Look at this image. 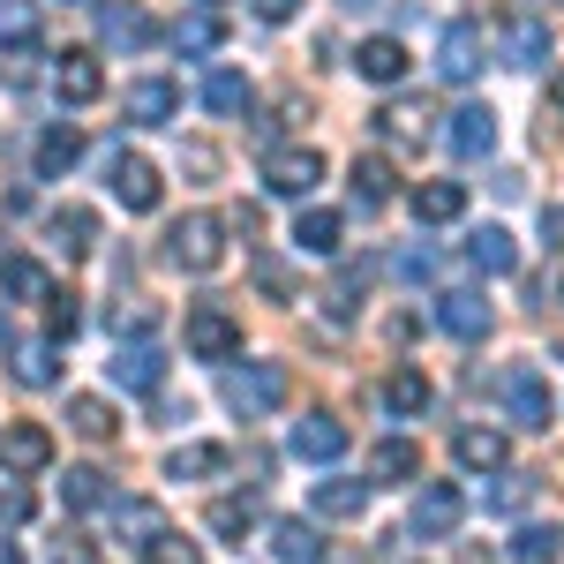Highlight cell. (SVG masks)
<instances>
[{"instance_id":"1","label":"cell","mask_w":564,"mask_h":564,"mask_svg":"<svg viewBox=\"0 0 564 564\" xmlns=\"http://www.w3.org/2000/svg\"><path fill=\"white\" fill-rule=\"evenodd\" d=\"M279 399H286V361H241V369L226 377V406H234L241 422H263Z\"/></svg>"},{"instance_id":"2","label":"cell","mask_w":564,"mask_h":564,"mask_svg":"<svg viewBox=\"0 0 564 564\" xmlns=\"http://www.w3.org/2000/svg\"><path fill=\"white\" fill-rule=\"evenodd\" d=\"M181 339H188L196 361H234V354H241V316L218 308V302H196V308H188V324H181Z\"/></svg>"},{"instance_id":"3","label":"cell","mask_w":564,"mask_h":564,"mask_svg":"<svg viewBox=\"0 0 564 564\" xmlns=\"http://www.w3.org/2000/svg\"><path fill=\"white\" fill-rule=\"evenodd\" d=\"M166 257H174L181 271H218V263H226V226H218L212 212H188L174 234H166Z\"/></svg>"},{"instance_id":"4","label":"cell","mask_w":564,"mask_h":564,"mask_svg":"<svg viewBox=\"0 0 564 564\" xmlns=\"http://www.w3.org/2000/svg\"><path fill=\"white\" fill-rule=\"evenodd\" d=\"M106 188L121 196V212H159V196H166V188H159V166L135 159V151H113V159H106Z\"/></svg>"},{"instance_id":"5","label":"cell","mask_w":564,"mask_h":564,"mask_svg":"<svg viewBox=\"0 0 564 564\" xmlns=\"http://www.w3.org/2000/svg\"><path fill=\"white\" fill-rule=\"evenodd\" d=\"M316 181H324V151H308V143L271 151V159H263V188H271V196H294V204H302Z\"/></svg>"},{"instance_id":"6","label":"cell","mask_w":564,"mask_h":564,"mask_svg":"<svg viewBox=\"0 0 564 564\" xmlns=\"http://www.w3.org/2000/svg\"><path fill=\"white\" fill-rule=\"evenodd\" d=\"M497 391H505V414H512L520 430H542V422L557 414V399H550V384H542V369H505Z\"/></svg>"},{"instance_id":"7","label":"cell","mask_w":564,"mask_h":564,"mask_svg":"<svg viewBox=\"0 0 564 564\" xmlns=\"http://www.w3.org/2000/svg\"><path fill=\"white\" fill-rule=\"evenodd\" d=\"M106 369H113V384H121V391H159V384H166V347H159V339H121Z\"/></svg>"},{"instance_id":"8","label":"cell","mask_w":564,"mask_h":564,"mask_svg":"<svg viewBox=\"0 0 564 564\" xmlns=\"http://www.w3.org/2000/svg\"><path fill=\"white\" fill-rule=\"evenodd\" d=\"M286 452H294V459H316V467H332V459L347 452V422H339V414H302V422L286 430Z\"/></svg>"},{"instance_id":"9","label":"cell","mask_w":564,"mask_h":564,"mask_svg":"<svg viewBox=\"0 0 564 564\" xmlns=\"http://www.w3.org/2000/svg\"><path fill=\"white\" fill-rule=\"evenodd\" d=\"M0 467H8V475H39V467H53V430H39V422H8V430H0Z\"/></svg>"},{"instance_id":"10","label":"cell","mask_w":564,"mask_h":564,"mask_svg":"<svg viewBox=\"0 0 564 564\" xmlns=\"http://www.w3.org/2000/svg\"><path fill=\"white\" fill-rule=\"evenodd\" d=\"M121 113H129V121H143V129H166V121L181 113V90L166 84V76H135V84L121 90Z\"/></svg>"},{"instance_id":"11","label":"cell","mask_w":564,"mask_h":564,"mask_svg":"<svg viewBox=\"0 0 564 564\" xmlns=\"http://www.w3.org/2000/svg\"><path fill=\"white\" fill-rule=\"evenodd\" d=\"M459 520H467V497H459L452 481H430V489L414 497V534H422V542H436V534H452Z\"/></svg>"},{"instance_id":"12","label":"cell","mask_w":564,"mask_h":564,"mask_svg":"<svg viewBox=\"0 0 564 564\" xmlns=\"http://www.w3.org/2000/svg\"><path fill=\"white\" fill-rule=\"evenodd\" d=\"M106 520H113V534H121L129 550H151V542L166 534V512L143 505V497H106Z\"/></svg>"},{"instance_id":"13","label":"cell","mask_w":564,"mask_h":564,"mask_svg":"<svg viewBox=\"0 0 564 564\" xmlns=\"http://www.w3.org/2000/svg\"><path fill=\"white\" fill-rule=\"evenodd\" d=\"M436 324L452 332V339H489V302L481 294H467V286H452V294H436Z\"/></svg>"},{"instance_id":"14","label":"cell","mask_w":564,"mask_h":564,"mask_svg":"<svg viewBox=\"0 0 564 564\" xmlns=\"http://www.w3.org/2000/svg\"><path fill=\"white\" fill-rule=\"evenodd\" d=\"M444 143H452V159H489V151H497V113H489V106H459L452 129H444Z\"/></svg>"},{"instance_id":"15","label":"cell","mask_w":564,"mask_h":564,"mask_svg":"<svg viewBox=\"0 0 564 564\" xmlns=\"http://www.w3.org/2000/svg\"><path fill=\"white\" fill-rule=\"evenodd\" d=\"M475 68H481V23H452L444 45H436V76L444 84H467Z\"/></svg>"},{"instance_id":"16","label":"cell","mask_w":564,"mask_h":564,"mask_svg":"<svg viewBox=\"0 0 564 564\" xmlns=\"http://www.w3.org/2000/svg\"><path fill=\"white\" fill-rule=\"evenodd\" d=\"M53 90H61L68 106H90V98L106 90V68H98L90 53H61V61H53Z\"/></svg>"},{"instance_id":"17","label":"cell","mask_w":564,"mask_h":564,"mask_svg":"<svg viewBox=\"0 0 564 564\" xmlns=\"http://www.w3.org/2000/svg\"><path fill=\"white\" fill-rule=\"evenodd\" d=\"M339 241H347V218L339 212H302L294 218V249H302V257H339Z\"/></svg>"},{"instance_id":"18","label":"cell","mask_w":564,"mask_h":564,"mask_svg":"<svg viewBox=\"0 0 564 564\" xmlns=\"http://www.w3.org/2000/svg\"><path fill=\"white\" fill-rule=\"evenodd\" d=\"M354 68H361V84H399V76H406V45L399 39H369L361 45V53H354Z\"/></svg>"},{"instance_id":"19","label":"cell","mask_w":564,"mask_h":564,"mask_svg":"<svg viewBox=\"0 0 564 564\" xmlns=\"http://www.w3.org/2000/svg\"><path fill=\"white\" fill-rule=\"evenodd\" d=\"M459 212H467V188H459V181H422V188H414V218H422V226H452Z\"/></svg>"},{"instance_id":"20","label":"cell","mask_w":564,"mask_h":564,"mask_svg":"<svg viewBox=\"0 0 564 564\" xmlns=\"http://www.w3.org/2000/svg\"><path fill=\"white\" fill-rule=\"evenodd\" d=\"M505 61H512V68H542V61H550V31H542L534 15H512V23H505Z\"/></svg>"},{"instance_id":"21","label":"cell","mask_w":564,"mask_h":564,"mask_svg":"<svg viewBox=\"0 0 564 564\" xmlns=\"http://www.w3.org/2000/svg\"><path fill=\"white\" fill-rule=\"evenodd\" d=\"M76 159H84V135H76V129H45V135H39V159H31V166H39V181H61L68 166H76Z\"/></svg>"},{"instance_id":"22","label":"cell","mask_w":564,"mask_h":564,"mask_svg":"<svg viewBox=\"0 0 564 564\" xmlns=\"http://www.w3.org/2000/svg\"><path fill=\"white\" fill-rule=\"evenodd\" d=\"M384 406L399 414V422H414V414L430 406V377H422V369H391L384 377Z\"/></svg>"},{"instance_id":"23","label":"cell","mask_w":564,"mask_h":564,"mask_svg":"<svg viewBox=\"0 0 564 564\" xmlns=\"http://www.w3.org/2000/svg\"><path fill=\"white\" fill-rule=\"evenodd\" d=\"M369 475H377V481H414V475H422V452H414L406 436H384V444L369 452Z\"/></svg>"},{"instance_id":"24","label":"cell","mask_w":564,"mask_h":564,"mask_svg":"<svg viewBox=\"0 0 564 564\" xmlns=\"http://www.w3.org/2000/svg\"><path fill=\"white\" fill-rule=\"evenodd\" d=\"M249 98H257V90H249V76H234V68H212V76H204V106L226 113V121L249 113Z\"/></svg>"},{"instance_id":"25","label":"cell","mask_w":564,"mask_h":564,"mask_svg":"<svg viewBox=\"0 0 564 564\" xmlns=\"http://www.w3.org/2000/svg\"><path fill=\"white\" fill-rule=\"evenodd\" d=\"M166 475H174V481H212V475H226V444H181L174 459H166Z\"/></svg>"},{"instance_id":"26","label":"cell","mask_w":564,"mask_h":564,"mask_svg":"<svg viewBox=\"0 0 564 564\" xmlns=\"http://www.w3.org/2000/svg\"><path fill=\"white\" fill-rule=\"evenodd\" d=\"M361 505H369V481H316V512L324 520H361Z\"/></svg>"},{"instance_id":"27","label":"cell","mask_w":564,"mask_h":564,"mask_svg":"<svg viewBox=\"0 0 564 564\" xmlns=\"http://www.w3.org/2000/svg\"><path fill=\"white\" fill-rule=\"evenodd\" d=\"M0 294H15V302H45V294H53V286H45V263L0 257Z\"/></svg>"},{"instance_id":"28","label":"cell","mask_w":564,"mask_h":564,"mask_svg":"<svg viewBox=\"0 0 564 564\" xmlns=\"http://www.w3.org/2000/svg\"><path fill=\"white\" fill-rule=\"evenodd\" d=\"M53 241H61L68 257H90V249H98V218H90L84 204H68V212H53Z\"/></svg>"},{"instance_id":"29","label":"cell","mask_w":564,"mask_h":564,"mask_svg":"<svg viewBox=\"0 0 564 564\" xmlns=\"http://www.w3.org/2000/svg\"><path fill=\"white\" fill-rule=\"evenodd\" d=\"M452 452H459V467H505V430H459L452 436Z\"/></svg>"},{"instance_id":"30","label":"cell","mask_w":564,"mask_h":564,"mask_svg":"<svg viewBox=\"0 0 564 564\" xmlns=\"http://www.w3.org/2000/svg\"><path fill=\"white\" fill-rule=\"evenodd\" d=\"M316 550H324V542H316V527H302V520H279V527H271V557H279V564H316Z\"/></svg>"},{"instance_id":"31","label":"cell","mask_w":564,"mask_h":564,"mask_svg":"<svg viewBox=\"0 0 564 564\" xmlns=\"http://www.w3.org/2000/svg\"><path fill=\"white\" fill-rule=\"evenodd\" d=\"M467 257H475L481 271H512V263H520V241H512L505 226H481L475 241H467Z\"/></svg>"},{"instance_id":"32","label":"cell","mask_w":564,"mask_h":564,"mask_svg":"<svg viewBox=\"0 0 564 564\" xmlns=\"http://www.w3.org/2000/svg\"><path fill=\"white\" fill-rule=\"evenodd\" d=\"M68 430H76V436H90V444H106V436L121 430V414H113L106 399H68Z\"/></svg>"},{"instance_id":"33","label":"cell","mask_w":564,"mask_h":564,"mask_svg":"<svg viewBox=\"0 0 564 564\" xmlns=\"http://www.w3.org/2000/svg\"><path fill=\"white\" fill-rule=\"evenodd\" d=\"M106 45L143 53V45H151V15H143V8H106Z\"/></svg>"},{"instance_id":"34","label":"cell","mask_w":564,"mask_h":564,"mask_svg":"<svg viewBox=\"0 0 564 564\" xmlns=\"http://www.w3.org/2000/svg\"><path fill=\"white\" fill-rule=\"evenodd\" d=\"M61 505H68V512H98V505H106V475H98V467H68V475H61Z\"/></svg>"},{"instance_id":"35","label":"cell","mask_w":564,"mask_h":564,"mask_svg":"<svg viewBox=\"0 0 564 564\" xmlns=\"http://www.w3.org/2000/svg\"><path fill=\"white\" fill-rule=\"evenodd\" d=\"M0 45H39V0H0Z\"/></svg>"},{"instance_id":"36","label":"cell","mask_w":564,"mask_h":564,"mask_svg":"<svg viewBox=\"0 0 564 564\" xmlns=\"http://www.w3.org/2000/svg\"><path fill=\"white\" fill-rule=\"evenodd\" d=\"M384 196H391V166H384V159H354V204L377 212Z\"/></svg>"},{"instance_id":"37","label":"cell","mask_w":564,"mask_h":564,"mask_svg":"<svg viewBox=\"0 0 564 564\" xmlns=\"http://www.w3.org/2000/svg\"><path fill=\"white\" fill-rule=\"evenodd\" d=\"M249 527H257V497H218V505H212V534L241 542Z\"/></svg>"},{"instance_id":"38","label":"cell","mask_w":564,"mask_h":564,"mask_svg":"<svg viewBox=\"0 0 564 564\" xmlns=\"http://www.w3.org/2000/svg\"><path fill=\"white\" fill-rule=\"evenodd\" d=\"M53 377H61V354H53V347H23V354H15V384L45 391Z\"/></svg>"},{"instance_id":"39","label":"cell","mask_w":564,"mask_h":564,"mask_svg":"<svg viewBox=\"0 0 564 564\" xmlns=\"http://www.w3.org/2000/svg\"><path fill=\"white\" fill-rule=\"evenodd\" d=\"M557 557V527H520L512 534V564H550Z\"/></svg>"},{"instance_id":"40","label":"cell","mask_w":564,"mask_h":564,"mask_svg":"<svg viewBox=\"0 0 564 564\" xmlns=\"http://www.w3.org/2000/svg\"><path fill=\"white\" fill-rule=\"evenodd\" d=\"M361 286H369V279H361V271H354V263H347V271H339V279H332V294H324V308H332V316H339V324H347L354 308H361Z\"/></svg>"},{"instance_id":"41","label":"cell","mask_w":564,"mask_h":564,"mask_svg":"<svg viewBox=\"0 0 564 564\" xmlns=\"http://www.w3.org/2000/svg\"><path fill=\"white\" fill-rule=\"evenodd\" d=\"M174 45L181 53H212L218 45V15H188V23H174Z\"/></svg>"},{"instance_id":"42","label":"cell","mask_w":564,"mask_h":564,"mask_svg":"<svg viewBox=\"0 0 564 564\" xmlns=\"http://www.w3.org/2000/svg\"><path fill=\"white\" fill-rule=\"evenodd\" d=\"M377 121H384V135H391V143H414V135H422V121H430V113H422V106H384V113H377Z\"/></svg>"},{"instance_id":"43","label":"cell","mask_w":564,"mask_h":564,"mask_svg":"<svg viewBox=\"0 0 564 564\" xmlns=\"http://www.w3.org/2000/svg\"><path fill=\"white\" fill-rule=\"evenodd\" d=\"M143 564H196V550H188V542H181L174 527H166V534H159V542L143 550Z\"/></svg>"},{"instance_id":"44","label":"cell","mask_w":564,"mask_h":564,"mask_svg":"<svg viewBox=\"0 0 564 564\" xmlns=\"http://www.w3.org/2000/svg\"><path fill=\"white\" fill-rule=\"evenodd\" d=\"M45 324H53V339H68L76 332V302L68 294H45Z\"/></svg>"},{"instance_id":"45","label":"cell","mask_w":564,"mask_h":564,"mask_svg":"<svg viewBox=\"0 0 564 564\" xmlns=\"http://www.w3.org/2000/svg\"><path fill=\"white\" fill-rule=\"evenodd\" d=\"M53 564H98V550H90L84 534H61V542H53Z\"/></svg>"},{"instance_id":"46","label":"cell","mask_w":564,"mask_h":564,"mask_svg":"<svg viewBox=\"0 0 564 564\" xmlns=\"http://www.w3.org/2000/svg\"><path fill=\"white\" fill-rule=\"evenodd\" d=\"M257 286H263V294H279V302L294 294V279H286V263H271V257L257 263Z\"/></svg>"},{"instance_id":"47","label":"cell","mask_w":564,"mask_h":564,"mask_svg":"<svg viewBox=\"0 0 564 564\" xmlns=\"http://www.w3.org/2000/svg\"><path fill=\"white\" fill-rule=\"evenodd\" d=\"M436 271V249H399V279H430Z\"/></svg>"},{"instance_id":"48","label":"cell","mask_w":564,"mask_h":564,"mask_svg":"<svg viewBox=\"0 0 564 564\" xmlns=\"http://www.w3.org/2000/svg\"><path fill=\"white\" fill-rule=\"evenodd\" d=\"M181 166H188V174H218V151L212 143H181Z\"/></svg>"},{"instance_id":"49","label":"cell","mask_w":564,"mask_h":564,"mask_svg":"<svg viewBox=\"0 0 564 564\" xmlns=\"http://www.w3.org/2000/svg\"><path fill=\"white\" fill-rule=\"evenodd\" d=\"M0 520H8V527L31 520V497H23V489H0Z\"/></svg>"},{"instance_id":"50","label":"cell","mask_w":564,"mask_h":564,"mask_svg":"<svg viewBox=\"0 0 564 564\" xmlns=\"http://www.w3.org/2000/svg\"><path fill=\"white\" fill-rule=\"evenodd\" d=\"M520 497H527V481H520V475H512V481H497V489H489V505H497V512H512Z\"/></svg>"},{"instance_id":"51","label":"cell","mask_w":564,"mask_h":564,"mask_svg":"<svg viewBox=\"0 0 564 564\" xmlns=\"http://www.w3.org/2000/svg\"><path fill=\"white\" fill-rule=\"evenodd\" d=\"M542 241H550V249H564V204H550V212H542Z\"/></svg>"},{"instance_id":"52","label":"cell","mask_w":564,"mask_h":564,"mask_svg":"<svg viewBox=\"0 0 564 564\" xmlns=\"http://www.w3.org/2000/svg\"><path fill=\"white\" fill-rule=\"evenodd\" d=\"M294 8H302V0H257V15H263V23H286Z\"/></svg>"},{"instance_id":"53","label":"cell","mask_w":564,"mask_h":564,"mask_svg":"<svg viewBox=\"0 0 564 564\" xmlns=\"http://www.w3.org/2000/svg\"><path fill=\"white\" fill-rule=\"evenodd\" d=\"M316 564H369V550H316Z\"/></svg>"},{"instance_id":"54","label":"cell","mask_w":564,"mask_h":564,"mask_svg":"<svg viewBox=\"0 0 564 564\" xmlns=\"http://www.w3.org/2000/svg\"><path fill=\"white\" fill-rule=\"evenodd\" d=\"M0 564H23V557H15V550H8V542H0Z\"/></svg>"},{"instance_id":"55","label":"cell","mask_w":564,"mask_h":564,"mask_svg":"<svg viewBox=\"0 0 564 564\" xmlns=\"http://www.w3.org/2000/svg\"><path fill=\"white\" fill-rule=\"evenodd\" d=\"M0 347H8V316H0Z\"/></svg>"},{"instance_id":"56","label":"cell","mask_w":564,"mask_h":564,"mask_svg":"<svg viewBox=\"0 0 564 564\" xmlns=\"http://www.w3.org/2000/svg\"><path fill=\"white\" fill-rule=\"evenodd\" d=\"M557 106H564V76H557Z\"/></svg>"},{"instance_id":"57","label":"cell","mask_w":564,"mask_h":564,"mask_svg":"<svg viewBox=\"0 0 564 564\" xmlns=\"http://www.w3.org/2000/svg\"><path fill=\"white\" fill-rule=\"evenodd\" d=\"M204 8H226V0H204Z\"/></svg>"},{"instance_id":"58","label":"cell","mask_w":564,"mask_h":564,"mask_svg":"<svg viewBox=\"0 0 564 564\" xmlns=\"http://www.w3.org/2000/svg\"><path fill=\"white\" fill-rule=\"evenodd\" d=\"M557 481H564V459H557Z\"/></svg>"},{"instance_id":"59","label":"cell","mask_w":564,"mask_h":564,"mask_svg":"<svg viewBox=\"0 0 564 564\" xmlns=\"http://www.w3.org/2000/svg\"><path fill=\"white\" fill-rule=\"evenodd\" d=\"M76 8H90V0H76Z\"/></svg>"}]
</instances>
